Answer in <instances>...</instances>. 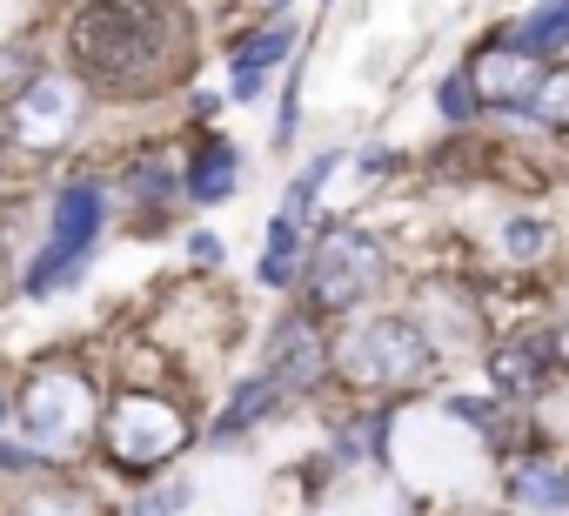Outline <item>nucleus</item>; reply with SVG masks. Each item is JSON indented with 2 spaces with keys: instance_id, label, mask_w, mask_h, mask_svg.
I'll return each instance as SVG.
<instances>
[{
  "instance_id": "24",
  "label": "nucleus",
  "mask_w": 569,
  "mask_h": 516,
  "mask_svg": "<svg viewBox=\"0 0 569 516\" xmlns=\"http://www.w3.org/2000/svg\"><path fill=\"white\" fill-rule=\"evenodd\" d=\"M0 262H8V255H0Z\"/></svg>"
},
{
  "instance_id": "6",
  "label": "nucleus",
  "mask_w": 569,
  "mask_h": 516,
  "mask_svg": "<svg viewBox=\"0 0 569 516\" xmlns=\"http://www.w3.org/2000/svg\"><path fill=\"white\" fill-rule=\"evenodd\" d=\"M94 423V383L81 369H34L21 389V436L41 449H74Z\"/></svg>"
},
{
  "instance_id": "4",
  "label": "nucleus",
  "mask_w": 569,
  "mask_h": 516,
  "mask_svg": "<svg viewBox=\"0 0 569 516\" xmlns=\"http://www.w3.org/2000/svg\"><path fill=\"white\" fill-rule=\"evenodd\" d=\"M376 282H382V248H376L362 228H329V235L316 241V262H309V296H316V309L349 316V309H362V302L376 296Z\"/></svg>"
},
{
  "instance_id": "21",
  "label": "nucleus",
  "mask_w": 569,
  "mask_h": 516,
  "mask_svg": "<svg viewBox=\"0 0 569 516\" xmlns=\"http://www.w3.org/2000/svg\"><path fill=\"white\" fill-rule=\"evenodd\" d=\"M181 503H188V489H181V483H174V489H148V496H141V503H134V509H128V516H174V509H181Z\"/></svg>"
},
{
  "instance_id": "18",
  "label": "nucleus",
  "mask_w": 569,
  "mask_h": 516,
  "mask_svg": "<svg viewBox=\"0 0 569 516\" xmlns=\"http://www.w3.org/2000/svg\"><path fill=\"white\" fill-rule=\"evenodd\" d=\"M14 516H101V509H94L81 489H68V483H41V489H34Z\"/></svg>"
},
{
  "instance_id": "2",
  "label": "nucleus",
  "mask_w": 569,
  "mask_h": 516,
  "mask_svg": "<svg viewBox=\"0 0 569 516\" xmlns=\"http://www.w3.org/2000/svg\"><path fill=\"white\" fill-rule=\"evenodd\" d=\"M329 356H336V376L349 389H382V396H402V389L429 383V369H436V349H429V336L409 316L342 322L336 343H329Z\"/></svg>"
},
{
  "instance_id": "22",
  "label": "nucleus",
  "mask_w": 569,
  "mask_h": 516,
  "mask_svg": "<svg viewBox=\"0 0 569 516\" xmlns=\"http://www.w3.org/2000/svg\"><path fill=\"white\" fill-rule=\"evenodd\" d=\"M536 349H542V363H549L556 376H569V322H556V329H549Z\"/></svg>"
},
{
  "instance_id": "13",
  "label": "nucleus",
  "mask_w": 569,
  "mask_h": 516,
  "mask_svg": "<svg viewBox=\"0 0 569 516\" xmlns=\"http://www.w3.org/2000/svg\"><path fill=\"white\" fill-rule=\"evenodd\" d=\"M509 496H516L522 509H542V516H549V509L569 503V476H562L556 463H516V469H509Z\"/></svg>"
},
{
  "instance_id": "7",
  "label": "nucleus",
  "mask_w": 569,
  "mask_h": 516,
  "mask_svg": "<svg viewBox=\"0 0 569 516\" xmlns=\"http://www.w3.org/2000/svg\"><path fill=\"white\" fill-rule=\"evenodd\" d=\"M74 128H81V88L61 81V75H34V81L8 101V141L28 148V155L61 148Z\"/></svg>"
},
{
  "instance_id": "11",
  "label": "nucleus",
  "mask_w": 569,
  "mask_h": 516,
  "mask_svg": "<svg viewBox=\"0 0 569 516\" xmlns=\"http://www.w3.org/2000/svg\"><path fill=\"white\" fill-rule=\"evenodd\" d=\"M489 383H496L502 396L529 403V396H542V383H549V363H542V349H536V343H502V349L489 356Z\"/></svg>"
},
{
  "instance_id": "16",
  "label": "nucleus",
  "mask_w": 569,
  "mask_h": 516,
  "mask_svg": "<svg viewBox=\"0 0 569 516\" xmlns=\"http://www.w3.org/2000/svg\"><path fill=\"white\" fill-rule=\"evenodd\" d=\"M261 282H268V289H289V282H296V221H289V215H274V228H268Z\"/></svg>"
},
{
  "instance_id": "12",
  "label": "nucleus",
  "mask_w": 569,
  "mask_h": 516,
  "mask_svg": "<svg viewBox=\"0 0 569 516\" xmlns=\"http://www.w3.org/2000/svg\"><path fill=\"white\" fill-rule=\"evenodd\" d=\"M281 403V389H274V376H248L234 396H228V409H221V423H214V443H234V436H248L268 409Z\"/></svg>"
},
{
  "instance_id": "17",
  "label": "nucleus",
  "mask_w": 569,
  "mask_h": 516,
  "mask_svg": "<svg viewBox=\"0 0 569 516\" xmlns=\"http://www.w3.org/2000/svg\"><path fill=\"white\" fill-rule=\"evenodd\" d=\"M529 115L542 128H569V68H542V81L529 95Z\"/></svg>"
},
{
  "instance_id": "5",
  "label": "nucleus",
  "mask_w": 569,
  "mask_h": 516,
  "mask_svg": "<svg viewBox=\"0 0 569 516\" xmlns=\"http://www.w3.org/2000/svg\"><path fill=\"white\" fill-rule=\"evenodd\" d=\"M101 221H108V201H101L94 181L61 188V201H54V235H48V248H41V262L28 269V289H34V296H54V289H68V282L81 276V262H88Z\"/></svg>"
},
{
  "instance_id": "20",
  "label": "nucleus",
  "mask_w": 569,
  "mask_h": 516,
  "mask_svg": "<svg viewBox=\"0 0 569 516\" xmlns=\"http://www.w3.org/2000/svg\"><path fill=\"white\" fill-rule=\"evenodd\" d=\"M442 115H449V121H469V115H476V88H469V75H449V81H442Z\"/></svg>"
},
{
  "instance_id": "9",
  "label": "nucleus",
  "mask_w": 569,
  "mask_h": 516,
  "mask_svg": "<svg viewBox=\"0 0 569 516\" xmlns=\"http://www.w3.org/2000/svg\"><path fill=\"white\" fill-rule=\"evenodd\" d=\"M268 376H274V389H281V396L316 389V383L329 376V343L316 336V322H309V316H289V322L274 329V343H268Z\"/></svg>"
},
{
  "instance_id": "8",
  "label": "nucleus",
  "mask_w": 569,
  "mask_h": 516,
  "mask_svg": "<svg viewBox=\"0 0 569 516\" xmlns=\"http://www.w3.org/2000/svg\"><path fill=\"white\" fill-rule=\"evenodd\" d=\"M542 68H549L542 54H529V48H516V41H489V48L469 61V88H476V101H489V108H529Z\"/></svg>"
},
{
  "instance_id": "1",
  "label": "nucleus",
  "mask_w": 569,
  "mask_h": 516,
  "mask_svg": "<svg viewBox=\"0 0 569 516\" xmlns=\"http://www.w3.org/2000/svg\"><path fill=\"white\" fill-rule=\"evenodd\" d=\"M168 28H181L168 8L154 0H101L74 21V61L114 88V95H134V88H154L181 68V34L168 41Z\"/></svg>"
},
{
  "instance_id": "10",
  "label": "nucleus",
  "mask_w": 569,
  "mask_h": 516,
  "mask_svg": "<svg viewBox=\"0 0 569 516\" xmlns=\"http://www.w3.org/2000/svg\"><path fill=\"white\" fill-rule=\"evenodd\" d=\"M289 54H296V28H289V21H274V28L248 34V41L234 48V95L254 101V95H261V75H268L274 61H289Z\"/></svg>"
},
{
  "instance_id": "14",
  "label": "nucleus",
  "mask_w": 569,
  "mask_h": 516,
  "mask_svg": "<svg viewBox=\"0 0 569 516\" xmlns=\"http://www.w3.org/2000/svg\"><path fill=\"white\" fill-rule=\"evenodd\" d=\"M509 41H516V48H529V54H542V61H549V54H562V48H569V0H542V8H536Z\"/></svg>"
},
{
  "instance_id": "19",
  "label": "nucleus",
  "mask_w": 569,
  "mask_h": 516,
  "mask_svg": "<svg viewBox=\"0 0 569 516\" xmlns=\"http://www.w3.org/2000/svg\"><path fill=\"white\" fill-rule=\"evenodd\" d=\"M336 168H342V155H322V161H316L309 175H296V188H289V208H281V215H289L296 228H302V215H309V201H316V188H322V181H329Z\"/></svg>"
},
{
  "instance_id": "3",
  "label": "nucleus",
  "mask_w": 569,
  "mask_h": 516,
  "mask_svg": "<svg viewBox=\"0 0 569 516\" xmlns=\"http://www.w3.org/2000/svg\"><path fill=\"white\" fill-rule=\"evenodd\" d=\"M101 443H108L114 469L148 476V469H161L168 456L188 449V416L168 396H154V389H121L101 409Z\"/></svg>"
},
{
  "instance_id": "23",
  "label": "nucleus",
  "mask_w": 569,
  "mask_h": 516,
  "mask_svg": "<svg viewBox=\"0 0 569 516\" xmlns=\"http://www.w3.org/2000/svg\"><path fill=\"white\" fill-rule=\"evenodd\" d=\"M542 241H549V228H542V221H509V248H516V255H536Z\"/></svg>"
},
{
  "instance_id": "15",
  "label": "nucleus",
  "mask_w": 569,
  "mask_h": 516,
  "mask_svg": "<svg viewBox=\"0 0 569 516\" xmlns=\"http://www.w3.org/2000/svg\"><path fill=\"white\" fill-rule=\"evenodd\" d=\"M234 175H241V161H234V148L221 141V148H208V155L194 161V181H188V188H194V201H201V208H214V201L234 188Z\"/></svg>"
}]
</instances>
